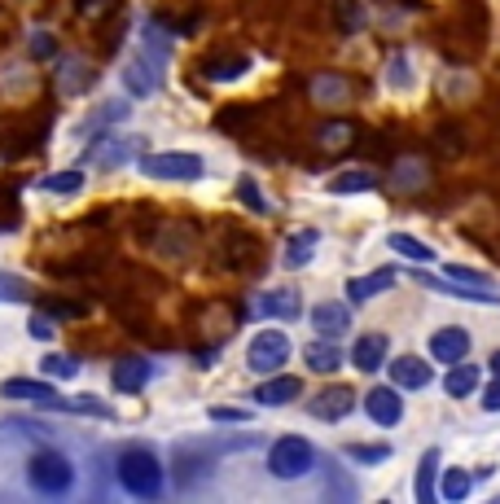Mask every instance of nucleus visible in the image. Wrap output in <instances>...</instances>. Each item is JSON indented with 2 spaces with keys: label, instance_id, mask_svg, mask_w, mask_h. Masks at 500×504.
Masks as SVG:
<instances>
[{
  "label": "nucleus",
  "instance_id": "f257e3e1",
  "mask_svg": "<svg viewBox=\"0 0 500 504\" xmlns=\"http://www.w3.org/2000/svg\"><path fill=\"white\" fill-rule=\"evenodd\" d=\"M119 483L141 496V500H154L162 492V465L154 460L150 452H123L119 456Z\"/></svg>",
  "mask_w": 500,
  "mask_h": 504
},
{
  "label": "nucleus",
  "instance_id": "f03ea898",
  "mask_svg": "<svg viewBox=\"0 0 500 504\" xmlns=\"http://www.w3.org/2000/svg\"><path fill=\"white\" fill-rule=\"evenodd\" d=\"M27 478H31V487H36V492H45V496H62V492L75 483V469H71V460H66V456L40 452V456H31Z\"/></svg>",
  "mask_w": 500,
  "mask_h": 504
},
{
  "label": "nucleus",
  "instance_id": "7ed1b4c3",
  "mask_svg": "<svg viewBox=\"0 0 500 504\" xmlns=\"http://www.w3.org/2000/svg\"><path fill=\"white\" fill-rule=\"evenodd\" d=\"M312 460H316L312 443L299 439V434H286V439L272 443V452H268V469H272L277 478H303V474L312 469Z\"/></svg>",
  "mask_w": 500,
  "mask_h": 504
},
{
  "label": "nucleus",
  "instance_id": "20e7f679",
  "mask_svg": "<svg viewBox=\"0 0 500 504\" xmlns=\"http://www.w3.org/2000/svg\"><path fill=\"white\" fill-rule=\"evenodd\" d=\"M290 359V338L281 329H259L246 347V368L254 373H277L281 364Z\"/></svg>",
  "mask_w": 500,
  "mask_h": 504
},
{
  "label": "nucleus",
  "instance_id": "39448f33",
  "mask_svg": "<svg viewBox=\"0 0 500 504\" xmlns=\"http://www.w3.org/2000/svg\"><path fill=\"white\" fill-rule=\"evenodd\" d=\"M146 176L154 180H198L202 176V158L189 150H162V153H150L146 162Z\"/></svg>",
  "mask_w": 500,
  "mask_h": 504
},
{
  "label": "nucleus",
  "instance_id": "423d86ee",
  "mask_svg": "<svg viewBox=\"0 0 500 504\" xmlns=\"http://www.w3.org/2000/svg\"><path fill=\"white\" fill-rule=\"evenodd\" d=\"M391 185H396L400 194H421V189L430 185V162L417 158V153H400L396 167H391Z\"/></svg>",
  "mask_w": 500,
  "mask_h": 504
},
{
  "label": "nucleus",
  "instance_id": "0eeeda50",
  "mask_svg": "<svg viewBox=\"0 0 500 504\" xmlns=\"http://www.w3.org/2000/svg\"><path fill=\"white\" fill-rule=\"evenodd\" d=\"M364 412H369L378 426H400V417H404L400 386H373V391L364 395Z\"/></svg>",
  "mask_w": 500,
  "mask_h": 504
},
{
  "label": "nucleus",
  "instance_id": "6e6552de",
  "mask_svg": "<svg viewBox=\"0 0 500 504\" xmlns=\"http://www.w3.org/2000/svg\"><path fill=\"white\" fill-rule=\"evenodd\" d=\"M430 355H435V364H456V359H465V355H470V334H465L461 325L435 329V334H430Z\"/></svg>",
  "mask_w": 500,
  "mask_h": 504
},
{
  "label": "nucleus",
  "instance_id": "1a4fd4ad",
  "mask_svg": "<svg viewBox=\"0 0 500 504\" xmlns=\"http://www.w3.org/2000/svg\"><path fill=\"white\" fill-rule=\"evenodd\" d=\"M355 97V88H351L347 75H316L312 79V101L321 105V110H338V105H347Z\"/></svg>",
  "mask_w": 500,
  "mask_h": 504
},
{
  "label": "nucleus",
  "instance_id": "9d476101",
  "mask_svg": "<svg viewBox=\"0 0 500 504\" xmlns=\"http://www.w3.org/2000/svg\"><path fill=\"white\" fill-rule=\"evenodd\" d=\"M430 377H435V368H430L426 359H417V355L391 359V382H396L400 391H421V386H430Z\"/></svg>",
  "mask_w": 500,
  "mask_h": 504
},
{
  "label": "nucleus",
  "instance_id": "9b49d317",
  "mask_svg": "<svg viewBox=\"0 0 500 504\" xmlns=\"http://www.w3.org/2000/svg\"><path fill=\"white\" fill-rule=\"evenodd\" d=\"M312 329H316L321 338H343L351 329L347 302H321V307H312Z\"/></svg>",
  "mask_w": 500,
  "mask_h": 504
},
{
  "label": "nucleus",
  "instance_id": "f8f14e48",
  "mask_svg": "<svg viewBox=\"0 0 500 504\" xmlns=\"http://www.w3.org/2000/svg\"><path fill=\"white\" fill-rule=\"evenodd\" d=\"M351 408H355L351 386H325V391L312 400V417H321V421H343Z\"/></svg>",
  "mask_w": 500,
  "mask_h": 504
},
{
  "label": "nucleus",
  "instance_id": "ddd939ff",
  "mask_svg": "<svg viewBox=\"0 0 500 504\" xmlns=\"http://www.w3.org/2000/svg\"><path fill=\"white\" fill-rule=\"evenodd\" d=\"M0 395L4 400H22V403H40V408H53V386L49 382H31V377H9L4 386H0Z\"/></svg>",
  "mask_w": 500,
  "mask_h": 504
},
{
  "label": "nucleus",
  "instance_id": "4468645a",
  "mask_svg": "<svg viewBox=\"0 0 500 504\" xmlns=\"http://www.w3.org/2000/svg\"><path fill=\"white\" fill-rule=\"evenodd\" d=\"M254 311L259 316H277V320H299L303 299H299V290H268L263 299L254 302Z\"/></svg>",
  "mask_w": 500,
  "mask_h": 504
},
{
  "label": "nucleus",
  "instance_id": "2eb2a0df",
  "mask_svg": "<svg viewBox=\"0 0 500 504\" xmlns=\"http://www.w3.org/2000/svg\"><path fill=\"white\" fill-rule=\"evenodd\" d=\"M387 351H391V343H387L382 334H364V338L351 347V364H355L360 373H373V368L387 364Z\"/></svg>",
  "mask_w": 500,
  "mask_h": 504
},
{
  "label": "nucleus",
  "instance_id": "dca6fc26",
  "mask_svg": "<svg viewBox=\"0 0 500 504\" xmlns=\"http://www.w3.org/2000/svg\"><path fill=\"white\" fill-rule=\"evenodd\" d=\"M299 395H303L299 377H268V382L254 391V403H263V408H286V403L299 400Z\"/></svg>",
  "mask_w": 500,
  "mask_h": 504
},
{
  "label": "nucleus",
  "instance_id": "f3484780",
  "mask_svg": "<svg viewBox=\"0 0 500 504\" xmlns=\"http://www.w3.org/2000/svg\"><path fill=\"white\" fill-rule=\"evenodd\" d=\"M114 391H123V395H137L146 382H150V364L146 359H137V355H128V359H119L114 364Z\"/></svg>",
  "mask_w": 500,
  "mask_h": 504
},
{
  "label": "nucleus",
  "instance_id": "a211bd4d",
  "mask_svg": "<svg viewBox=\"0 0 500 504\" xmlns=\"http://www.w3.org/2000/svg\"><path fill=\"white\" fill-rule=\"evenodd\" d=\"M369 189H378V176H373L369 167H351V171L329 176V194H338V198H351V194H369Z\"/></svg>",
  "mask_w": 500,
  "mask_h": 504
},
{
  "label": "nucleus",
  "instance_id": "6ab92c4d",
  "mask_svg": "<svg viewBox=\"0 0 500 504\" xmlns=\"http://www.w3.org/2000/svg\"><path fill=\"white\" fill-rule=\"evenodd\" d=\"M391 285H396V268H378L369 277L347 281V294H351V302H364V299H373V294H382V290H391Z\"/></svg>",
  "mask_w": 500,
  "mask_h": 504
},
{
  "label": "nucleus",
  "instance_id": "aec40b11",
  "mask_svg": "<svg viewBox=\"0 0 500 504\" xmlns=\"http://www.w3.org/2000/svg\"><path fill=\"white\" fill-rule=\"evenodd\" d=\"M158 79H162V70H158L154 57H137L128 66V93H137V97H150L154 88H158Z\"/></svg>",
  "mask_w": 500,
  "mask_h": 504
},
{
  "label": "nucleus",
  "instance_id": "412c9836",
  "mask_svg": "<svg viewBox=\"0 0 500 504\" xmlns=\"http://www.w3.org/2000/svg\"><path fill=\"white\" fill-rule=\"evenodd\" d=\"M303 359H307L312 373H334V368L343 364V351L334 347V338H321V343H312V347L303 351Z\"/></svg>",
  "mask_w": 500,
  "mask_h": 504
},
{
  "label": "nucleus",
  "instance_id": "4be33fe9",
  "mask_svg": "<svg viewBox=\"0 0 500 504\" xmlns=\"http://www.w3.org/2000/svg\"><path fill=\"white\" fill-rule=\"evenodd\" d=\"M316 246H321V233H316V228H303V233H295V237H290V246H286V268H307V263H312V254H316Z\"/></svg>",
  "mask_w": 500,
  "mask_h": 504
},
{
  "label": "nucleus",
  "instance_id": "5701e85b",
  "mask_svg": "<svg viewBox=\"0 0 500 504\" xmlns=\"http://www.w3.org/2000/svg\"><path fill=\"white\" fill-rule=\"evenodd\" d=\"M351 141H355V128H351L347 119H329V123L316 128V145L321 150H347Z\"/></svg>",
  "mask_w": 500,
  "mask_h": 504
},
{
  "label": "nucleus",
  "instance_id": "b1692460",
  "mask_svg": "<svg viewBox=\"0 0 500 504\" xmlns=\"http://www.w3.org/2000/svg\"><path fill=\"white\" fill-rule=\"evenodd\" d=\"M206 79H215V84H224V79H238V75H246L250 70V57H242V53H229V57H211L206 66Z\"/></svg>",
  "mask_w": 500,
  "mask_h": 504
},
{
  "label": "nucleus",
  "instance_id": "393cba45",
  "mask_svg": "<svg viewBox=\"0 0 500 504\" xmlns=\"http://www.w3.org/2000/svg\"><path fill=\"white\" fill-rule=\"evenodd\" d=\"M444 391H448V395H456V400L474 395V391H479V368H474V364H461V359H456V364H452V373L444 377Z\"/></svg>",
  "mask_w": 500,
  "mask_h": 504
},
{
  "label": "nucleus",
  "instance_id": "a878e982",
  "mask_svg": "<svg viewBox=\"0 0 500 504\" xmlns=\"http://www.w3.org/2000/svg\"><path fill=\"white\" fill-rule=\"evenodd\" d=\"M329 9H334V27H338V31H360V27H364V18H369V13H364V4H360V0H329Z\"/></svg>",
  "mask_w": 500,
  "mask_h": 504
},
{
  "label": "nucleus",
  "instance_id": "bb28decb",
  "mask_svg": "<svg viewBox=\"0 0 500 504\" xmlns=\"http://www.w3.org/2000/svg\"><path fill=\"white\" fill-rule=\"evenodd\" d=\"M435 469H439V448L421 456V469H417V500L435 504Z\"/></svg>",
  "mask_w": 500,
  "mask_h": 504
},
{
  "label": "nucleus",
  "instance_id": "cd10ccee",
  "mask_svg": "<svg viewBox=\"0 0 500 504\" xmlns=\"http://www.w3.org/2000/svg\"><path fill=\"white\" fill-rule=\"evenodd\" d=\"M387 246L404 259H417V263H435V251L426 246V242H417V237H408V233H391L387 237Z\"/></svg>",
  "mask_w": 500,
  "mask_h": 504
},
{
  "label": "nucleus",
  "instance_id": "c85d7f7f",
  "mask_svg": "<svg viewBox=\"0 0 500 504\" xmlns=\"http://www.w3.org/2000/svg\"><path fill=\"white\" fill-rule=\"evenodd\" d=\"M435 153H444V158H461L465 153V136H461L456 123H439L435 128Z\"/></svg>",
  "mask_w": 500,
  "mask_h": 504
},
{
  "label": "nucleus",
  "instance_id": "c756f323",
  "mask_svg": "<svg viewBox=\"0 0 500 504\" xmlns=\"http://www.w3.org/2000/svg\"><path fill=\"white\" fill-rule=\"evenodd\" d=\"M128 150H141V141H105V145H97V162L119 167V162H128Z\"/></svg>",
  "mask_w": 500,
  "mask_h": 504
},
{
  "label": "nucleus",
  "instance_id": "7c9ffc66",
  "mask_svg": "<svg viewBox=\"0 0 500 504\" xmlns=\"http://www.w3.org/2000/svg\"><path fill=\"white\" fill-rule=\"evenodd\" d=\"M40 189H49V194H79L84 189V171H57Z\"/></svg>",
  "mask_w": 500,
  "mask_h": 504
},
{
  "label": "nucleus",
  "instance_id": "2f4dec72",
  "mask_svg": "<svg viewBox=\"0 0 500 504\" xmlns=\"http://www.w3.org/2000/svg\"><path fill=\"white\" fill-rule=\"evenodd\" d=\"M470 487H474V483H470L465 469H448V474H444V500H465Z\"/></svg>",
  "mask_w": 500,
  "mask_h": 504
},
{
  "label": "nucleus",
  "instance_id": "473e14b6",
  "mask_svg": "<svg viewBox=\"0 0 500 504\" xmlns=\"http://www.w3.org/2000/svg\"><path fill=\"white\" fill-rule=\"evenodd\" d=\"M238 198L246 202V206L254 211V215H263V211H268V198L259 194V185H254L250 176H242V180H238Z\"/></svg>",
  "mask_w": 500,
  "mask_h": 504
},
{
  "label": "nucleus",
  "instance_id": "72a5a7b5",
  "mask_svg": "<svg viewBox=\"0 0 500 504\" xmlns=\"http://www.w3.org/2000/svg\"><path fill=\"white\" fill-rule=\"evenodd\" d=\"M448 277L461 281V285H474V290H488V285H492L488 272H474V268H461V263H448Z\"/></svg>",
  "mask_w": 500,
  "mask_h": 504
},
{
  "label": "nucleus",
  "instance_id": "f704fd0d",
  "mask_svg": "<svg viewBox=\"0 0 500 504\" xmlns=\"http://www.w3.org/2000/svg\"><path fill=\"white\" fill-rule=\"evenodd\" d=\"M347 456L351 460H364V465H378V460L391 456V448H382V443H351Z\"/></svg>",
  "mask_w": 500,
  "mask_h": 504
},
{
  "label": "nucleus",
  "instance_id": "c9c22d12",
  "mask_svg": "<svg viewBox=\"0 0 500 504\" xmlns=\"http://www.w3.org/2000/svg\"><path fill=\"white\" fill-rule=\"evenodd\" d=\"M45 373H49V377H75L79 364H75L71 355H45Z\"/></svg>",
  "mask_w": 500,
  "mask_h": 504
},
{
  "label": "nucleus",
  "instance_id": "e433bc0d",
  "mask_svg": "<svg viewBox=\"0 0 500 504\" xmlns=\"http://www.w3.org/2000/svg\"><path fill=\"white\" fill-rule=\"evenodd\" d=\"M31 53H36L40 62H49L53 53H57V40H53L49 31H36V36H31Z\"/></svg>",
  "mask_w": 500,
  "mask_h": 504
},
{
  "label": "nucleus",
  "instance_id": "4c0bfd02",
  "mask_svg": "<svg viewBox=\"0 0 500 504\" xmlns=\"http://www.w3.org/2000/svg\"><path fill=\"white\" fill-rule=\"evenodd\" d=\"M483 408H488V412H500V377L483 391Z\"/></svg>",
  "mask_w": 500,
  "mask_h": 504
},
{
  "label": "nucleus",
  "instance_id": "58836bf2",
  "mask_svg": "<svg viewBox=\"0 0 500 504\" xmlns=\"http://www.w3.org/2000/svg\"><path fill=\"white\" fill-rule=\"evenodd\" d=\"M45 307H49L53 316H84V307H79V302H45Z\"/></svg>",
  "mask_w": 500,
  "mask_h": 504
},
{
  "label": "nucleus",
  "instance_id": "ea45409f",
  "mask_svg": "<svg viewBox=\"0 0 500 504\" xmlns=\"http://www.w3.org/2000/svg\"><path fill=\"white\" fill-rule=\"evenodd\" d=\"M391 79H396V88H408V62H404V57L391 62Z\"/></svg>",
  "mask_w": 500,
  "mask_h": 504
},
{
  "label": "nucleus",
  "instance_id": "a19ab883",
  "mask_svg": "<svg viewBox=\"0 0 500 504\" xmlns=\"http://www.w3.org/2000/svg\"><path fill=\"white\" fill-rule=\"evenodd\" d=\"M211 421H246V412H238V408H211Z\"/></svg>",
  "mask_w": 500,
  "mask_h": 504
},
{
  "label": "nucleus",
  "instance_id": "79ce46f5",
  "mask_svg": "<svg viewBox=\"0 0 500 504\" xmlns=\"http://www.w3.org/2000/svg\"><path fill=\"white\" fill-rule=\"evenodd\" d=\"M31 334L45 343V338H53V325H49V320H31Z\"/></svg>",
  "mask_w": 500,
  "mask_h": 504
},
{
  "label": "nucleus",
  "instance_id": "37998d69",
  "mask_svg": "<svg viewBox=\"0 0 500 504\" xmlns=\"http://www.w3.org/2000/svg\"><path fill=\"white\" fill-rule=\"evenodd\" d=\"M492 373H496V377H500V351L492 355Z\"/></svg>",
  "mask_w": 500,
  "mask_h": 504
}]
</instances>
